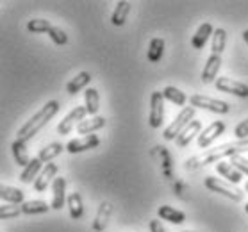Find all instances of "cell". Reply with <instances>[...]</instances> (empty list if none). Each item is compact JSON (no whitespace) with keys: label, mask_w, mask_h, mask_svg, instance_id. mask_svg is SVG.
<instances>
[{"label":"cell","mask_w":248,"mask_h":232,"mask_svg":"<svg viewBox=\"0 0 248 232\" xmlns=\"http://www.w3.org/2000/svg\"><path fill=\"white\" fill-rule=\"evenodd\" d=\"M57 113H59V102H57V100L46 102L38 113L34 114V116H31V118L20 127V130H18V134H16L18 139H20V141H25V143H27L29 139H32V138L36 136V134H38V132H40V130L43 129V127H45Z\"/></svg>","instance_id":"cell-1"},{"label":"cell","mask_w":248,"mask_h":232,"mask_svg":"<svg viewBox=\"0 0 248 232\" xmlns=\"http://www.w3.org/2000/svg\"><path fill=\"white\" fill-rule=\"evenodd\" d=\"M193 118H195V108H184L181 113L175 116L173 122L164 129V132H163L164 139H166V141L177 139V136L193 122Z\"/></svg>","instance_id":"cell-2"},{"label":"cell","mask_w":248,"mask_h":232,"mask_svg":"<svg viewBox=\"0 0 248 232\" xmlns=\"http://www.w3.org/2000/svg\"><path fill=\"white\" fill-rule=\"evenodd\" d=\"M203 184H205L207 189H211V191H215V193H220V195L231 198V200H234V202H241L243 200V193L239 191L237 187L227 184L225 181H221V179H216V177L209 175V177H205Z\"/></svg>","instance_id":"cell-3"},{"label":"cell","mask_w":248,"mask_h":232,"mask_svg":"<svg viewBox=\"0 0 248 232\" xmlns=\"http://www.w3.org/2000/svg\"><path fill=\"white\" fill-rule=\"evenodd\" d=\"M189 102H191V108L207 109L211 113H218V114H227L229 109H231L229 104L223 102V100H216V98H211V96H205V95H191Z\"/></svg>","instance_id":"cell-4"},{"label":"cell","mask_w":248,"mask_h":232,"mask_svg":"<svg viewBox=\"0 0 248 232\" xmlns=\"http://www.w3.org/2000/svg\"><path fill=\"white\" fill-rule=\"evenodd\" d=\"M164 122V96L163 91H154L150 96V114L148 124L152 129H159Z\"/></svg>","instance_id":"cell-5"},{"label":"cell","mask_w":248,"mask_h":232,"mask_svg":"<svg viewBox=\"0 0 248 232\" xmlns=\"http://www.w3.org/2000/svg\"><path fill=\"white\" fill-rule=\"evenodd\" d=\"M215 86L216 90L221 91V93H229V95L239 96V98H248V84L239 82V80H234L231 77H220V79H216Z\"/></svg>","instance_id":"cell-6"},{"label":"cell","mask_w":248,"mask_h":232,"mask_svg":"<svg viewBox=\"0 0 248 232\" xmlns=\"http://www.w3.org/2000/svg\"><path fill=\"white\" fill-rule=\"evenodd\" d=\"M88 114V111H86V108H80V106H77V108H74L70 113L64 116V118L61 120V124L57 125V132L61 134V136H68L72 130H74L75 125H79L82 120H84V116Z\"/></svg>","instance_id":"cell-7"},{"label":"cell","mask_w":248,"mask_h":232,"mask_svg":"<svg viewBox=\"0 0 248 232\" xmlns=\"http://www.w3.org/2000/svg\"><path fill=\"white\" fill-rule=\"evenodd\" d=\"M223 132H225V124H223V122H213L209 127H205V129L200 132V136H198V147L207 148L209 145H213Z\"/></svg>","instance_id":"cell-8"},{"label":"cell","mask_w":248,"mask_h":232,"mask_svg":"<svg viewBox=\"0 0 248 232\" xmlns=\"http://www.w3.org/2000/svg\"><path fill=\"white\" fill-rule=\"evenodd\" d=\"M100 145V139L95 134H90V136L84 138H77V139H72V141L66 143V150L70 154H80L86 152V150H91V148H96Z\"/></svg>","instance_id":"cell-9"},{"label":"cell","mask_w":248,"mask_h":232,"mask_svg":"<svg viewBox=\"0 0 248 232\" xmlns=\"http://www.w3.org/2000/svg\"><path fill=\"white\" fill-rule=\"evenodd\" d=\"M221 64H223L221 56H216V54H211V56H209L207 62H205V66H203V70H202V82L203 84L216 82Z\"/></svg>","instance_id":"cell-10"},{"label":"cell","mask_w":248,"mask_h":232,"mask_svg":"<svg viewBox=\"0 0 248 232\" xmlns=\"http://www.w3.org/2000/svg\"><path fill=\"white\" fill-rule=\"evenodd\" d=\"M66 179L64 177H57L56 181L52 182V209H61L62 205L66 204Z\"/></svg>","instance_id":"cell-11"},{"label":"cell","mask_w":248,"mask_h":232,"mask_svg":"<svg viewBox=\"0 0 248 232\" xmlns=\"http://www.w3.org/2000/svg\"><path fill=\"white\" fill-rule=\"evenodd\" d=\"M57 164H54V163H48V164H45V168L41 170V173L38 175V179H36V182H34V189L36 191H40V193H43L48 187V184L50 182H54L57 179Z\"/></svg>","instance_id":"cell-12"},{"label":"cell","mask_w":248,"mask_h":232,"mask_svg":"<svg viewBox=\"0 0 248 232\" xmlns=\"http://www.w3.org/2000/svg\"><path fill=\"white\" fill-rule=\"evenodd\" d=\"M200 130H202V124L198 122V120H193L191 124L187 125L186 129L182 130L181 134L177 136V139H175V143H177V147H187L189 143H191V139L195 136H200Z\"/></svg>","instance_id":"cell-13"},{"label":"cell","mask_w":248,"mask_h":232,"mask_svg":"<svg viewBox=\"0 0 248 232\" xmlns=\"http://www.w3.org/2000/svg\"><path fill=\"white\" fill-rule=\"evenodd\" d=\"M43 168H45V166H43V163L40 161V157H32V161H31V163L22 170V173H20V181H22L23 184L36 182V179H38V175L41 173Z\"/></svg>","instance_id":"cell-14"},{"label":"cell","mask_w":248,"mask_h":232,"mask_svg":"<svg viewBox=\"0 0 248 232\" xmlns=\"http://www.w3.org/2000/svg\"><path fill=\"white\" fill-rule=\"evenodd\" d=\"M106 127V118L104 116H91L88 120H82L79 125H77V132L80 136H90L95 130H100Z\"/></svg>","instance_id":"cell-15"},{"label":"cell","mask_w":248,"mask_h":232,"mask_svg":"<svg viewBox=\"0 0 248 232\" xmlns=\"http://www.w3.org/2000/svg\"><path fill=\"white\" fill-rule=\"evenodd\" d=\"M213 34H215V29H213V25H211L209 22L202 23V25L197 29L195 36L191 38L193 48H197V50L203 48V46H205V43L209 41V38H213Z\"/></svg>","instance_id":"cell-16"},{"label":"cell","mask_w":248,"mask_h":232,"mask_svg":"<svg viewBox=\"0 0 248 232\" xmlns=\"http://www.w3.org/2000/svg\"><path fill=\"white\" fill-rule=\"evenodd\" d=\"M215 168H216V171H218L223 179H227L231 184H239V182H241L243 173L241 171H237L229 161H220V163H216Z\"/></svg>","instance_id":"cell-17"},{"label":"cell","mask_w":248,"mask_h":232,"mask_svg":"<svg viewBox=\"0 0 248 232\" xmlns=\"http://www.w3.org/2000/svg\"><path fill=\"white\" fill-rule=\"evenodd\" d=\"M113 213V205L111 202H102L100 207H98V213H96L95 220H93V231L102 232L106 227H108L109 216Z\"/></svg>","instance_id":"cell-18"},{"label":"cell","mask_w":248,"mask_h":232,"mask_svg":"<svg viewBox=\"0 0 248 232\" xmlns=\"http://www.w3.org/2000/svg\"><path fill=\"white\" fill-rule=\"evenodd\" d=\"M159 218H163L164 221H170V223H175V225H181L186 220V215L182 211L175 209V207H170V205H161L157 209Z\"/></svg>","instance_id":"cell-19"},{"label":"cell","mask_w":248,"mask_h":232,"mask_svg":"<svg viewBox=\"0 0 248 232\" xmlns=\"http://www.w3.org/2000/svg\"><path fill=\"white\" fill-rule=\"evenodd\" d=\"M68 209H70V216L74 218V220H80L82 215H84V202H82V197H80V193L74 191L68 195Z\"/></svg>","instance_id":"cell-20"},{"label":"cell","mask_w":248,"mask_h":232,"mask_svg":"<svg viewBox=\"0 0 248 232\" xmlns=\"http://www.w3.org/2000/svg\"><path fill=\"white\" fill-rule=\"evenodd\" d=\"M0 198L4 200V204H13V205H23V191L16 189L11 186H0Z\"/></svg>","instance_id":"cell-21"},{"label":"cell","mask_w":248,"mask_h":232,"mask_svg":"<svg viewBox=\"0 0 248 232\" xmlns=\"http://www.w3.org/2000/svg\"><path fill=\"white\" fill-rule=\"evenodd\" d=\"M91 82V74L90 72H80L74 77V79L70 80L66 84V93L70 95H75V93H79L80 90H88V84Z\"/></svg>","instance_id":"cell-22"},{"label":"cell","mask_w":248,"mask_h":232,"mask_svg":"<svg viewBox=\"0 0 248 232\" xmlns=\"http://www.w3.org/2000/svg\"><path fill=\"white\" fill-rule=\"evenodd\" d=\"M129 13H130V2H127V0H120L118 4H116V7H114L113 16H111V22H113L114 27H122V25H125Z\"/></svg>","instance_id":"cell-23"},{"label":"cell","mask_w":248,"mask_h":232,"mask_svg":"<svg viewBox=\"0 0 248 232\" xmlns=\"http://www.w3.org/2000/svg\"><path fill=\"white\" fill-rule=\"evenodd\" d=\"M11 148H13L15 161H16L22 168H25V166L32 161V157H31V155H29V152H27V143H25V141H20V139H16V141L11 145Z\"/></svg>","instance_id":"cell-24"},{"label":"cell","mask_w":248,"mask_h":232,"mask_svg":"<svg viewBox=\"0 0 248 232\" xmlns=\"http://www.w3.org/2000/svg\"><path fill=\"white\" fill-rule=\"evenodd\" d=\"M163 96H164V100H170V102L175 104V106H179V108L186 106V102H187L186 93L182 90H179V88H175V86H166L163 90Z\"/></svg>","instance_id":"cell-25"},{"label":"cell","mask_w":248,"mask_h":232,"mask_svg":"<svg viewBox=\"0 0 248 232\" xmlns=\"http://www.w3.org/2000/svg\"><path fill=\"white\" fill-rule=\"evenodd\" d=\"M84 100H86V111L90 116H96L98 109H100V96H98V91L95 88H88L84 91Z\"/></svg>","instance_id":"cell-26"},{"label":"cell","mask_w":248,"mask_h":232,"mask_svg":"<svg viewBox=\"0 0 248 232\" xmlns=\"http://www.w3.org/2000/svg\"><path fill=\"white\" fill-rule=\"evenodd\" d=\"M62 150H66V147H62L61 143H50V145H46V147H43L40 150V161L41 163H52V159H56L57 155H61Z\"/></svg>","instance_id":"cell-27"},{"label":"cell","mask_w":248,"mask_h":232,"mask_svg":"<svg viewBox=\"0 0 248 232\" xmlns=\"http://www.w3.org/2000/svg\"><path fill=\"white\" fill-rule=\"evenodd\" d=\"M48 209H52V205L43 200H29L22 205L23 215H41V213H48Z\"/></svg>","instance_id":"cell-28"},{"label":"cell","mask_w":248,"mask_h":232,"mask_svg":"<svg viewBox=\"0 0 248 232\" xmlns=\"http://www.w3.org/2000/svg\"><path fill=\"white\" fill-rule=\"evenodd\" d=\"M164 54V40L163 38H152L148 45V61L159 62Z\"/></svg>","instance_id":"cell-29"},{"label":"cell","mask_w":248,"mask_h":232,"mask_svg":"<svg viewBox=\"0 0 248 232\" xmlns=\"http://www.w3.org/2000/svg\"><path fill=\"white\" fill-rule=\"evenodd\" d=\"M227 45V31L225 29H215V34H213V54L221 56V52L225 50Z\"/></svg>","instance_id":"cell-30"},{"label":"cell","mask_w":248,"mask_h":232,"mask_svg":"<svg viewBox=\"0 0 248 232\" xmlns=\"http://www.w3.org/2000/svg\"><path fill=\"white\" fill-rule=\"evenodd\" d=\"M52 27L54 25L48 20H45V18H34L31 22H27V31L29 32H36V34H40V32H50Z\"/></svg>","instance_id":"cell-31"},{"label":"cell","mask_w":248,"mask_h":232,"mask_svg":"<svg viewBox=\"0 0 248 232\" xmlns=\"http://www.w3.org/2000/svg\"><path fill=\"white\" fill-rule=\"evenodd\" d=\"M22 213V205H13V204H2L0 205V220L6 221L11 218H16Z\"/></svg>","instance_id":"cell-32"},{"label":"cell","mask_w":248,"mask_h":232,"mask_svg":"<svg viewBox=\"0 0 248 232\" xmlns=\"http://www.w3.org/2000/svg\"><path fill=\"white\" fill-rule=\"evenodd\" d=\"M229 163H231L237 171H241L243 175H248V159L243 157L241 154H236V155L229 157Z\"/></svg>","instance_id":"cell-33"},{"label":"cell","mask_w":248,"mask_h":232,"mask_svg":"<svg viewBox=\"0 0 248 232\" xmlns=\"http://www.w3.org/2000/svg\"><path fill=\"white\" fill-rule=\"evenodd\" d=\"M48 36H50V40L54 41L56 45H66L68 43V36L61 27H52V31L48 32Z\"/></svg>","instance_id":"cell-34"},{"label":"cell","mask_w":248,"mask_h":232,"mask_svg":"<svg viewBox=\"0 0 248 232\" xmlns=\"http://www.w3.org/2000/svg\"><path fill=\"white\" fill-rule=\"evenodd\" d=\"M234 136H236L237 141H241V139H248V118H245L243 122L237 124V127L234 129Z\"/></svg>","instance_id":"cell-35"},{"label":"cell","mask_w":248,"mask_h":232,"mask_svg":"<svg viewBox=\"0 0 248 232\" xmlns=\"http://www.w3.org/2000/svg\"><path fill=\"white\" fill-rule=\"evenodd\" d=\"M148 229H150V232H166V229H164L163 223H161L159 220L148 221Z\"/></svg>","instance_id":"cell-36"},{"label":"cell","mask_w":248,"mask_h":232,"mask_svg":"<svg viewBox=\"0 0 248 232\" xmlns=\"http://www.w3.org/2000/svg\"><path fill=\"white\" fill-rule=\"evenodd\" d=\"M243 40H245V43L248 45V29L245 31V32H243Z\"/></svg>","instance_id":"cell-37"},{"label":"cell","mask_w":248,"mask_h":232,"mask_svg":"<svg viewBox=\"0 0 248 232\" xmlns=\"http://www.w3.org/2000/svg\"><path fill=\"white\" fill-rule=\"evenodd\" d=\"M245 191H248V182L245 184Z\"/></svg>","instance_id":"cell-38"},{"label":"cell","mask_w":248,"mask_h":232,"mask_svg":"<svg viewBox=\"0 0 248 232\" xmlns=\"http://www.w3.org/2000/svg\"><path fill=\"white\" fill-rule=\"evenodd\" d=\"M245 211H247V215H248V204H247V205H245Z\"/></svg>","instance_id":"cell-39"},{"label":"cell","mask_w":248,"mask_h":232,"mask_svg":"<svg viewBox=\"0 0 248 232\" xmlns=\"http://www.w3.org/2000/svg\"><path fill=\"white\" fill-rule=\"evenodd\" d=\"M182 232H195V231H182Z\"/></svg>","instance_id":"cell-40"}]
</instances>
